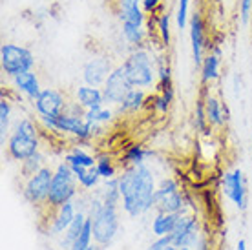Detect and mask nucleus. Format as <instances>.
<instances>
[{"instance_id": "nucleus-33", "label": "nucleus", "mask_w": 252, "mask_h": 250, "mask_svg": "<svg viewBox=\"0 0 252 250\" xmlns=\"http://www.w3.org/2000/svg\"><path fill=\"white\" fill-rule=\"evenodd\" d=\"M95 168H97L99 175H101L104 181H106V179H114V177H117V168H115L112 157L106 156V154H102V156L97 157Z\"/></svg>"}, {"instance_id": "nucleus-6", "label": "nucleus", "mask_w": 252, "mask_h": 250, "mask_svg": "<svg viewBox=\"0 0 252 250\" xmlns=\"http://www.w3.org/2000/svg\"><path fill=\"white\" fill-rule=\"evenodd\" d=\"M0 66L7 77H17L20 73L32 71L35 66V55L32 50H28L19 44L6 42L0 48Z\"/></svg>"}, {"instance_id": "nucleus-43", "label": "nucleus", "mask_w": 252, "mask_h": 250, "mask_svg": "<svg viewBox=\"0 0 252 250\" xmlns=\"http://www.w3.org/2000/svg\"><path fill=\"white\" fill-rule=\"evenodd\" d=\"M236 250H249V249H247L245 239H240V241H238V245H236Z\"/></svg>"}, {"instance_id": "nucleus-44", "label": "nucleus", "mask_w": 252, "mask_h": 250, "mask_svg": "<svg viewBox=\"0 0 252 250\" xmlns=\"http://www.w3.org/2000/svg\"><path fill=\"white\" fill-rule=\"evenodd\" d=\"M195 250H210V249H208L207 243H199V249H195Z\"/></svg>"}, {"instance_id": "nucleus-19", "label": "nucleus", "mask_w": 252, "mask_h": 250, "mask_svg": "<svg viewBox=\"0 0 252 250\" xmlns=\"http://www.w3.org/2000/svg\"><path fill=\"white\" fill-rule=\"evenodd\" d=\"M75 100L84 110H94V108L104 106V94L101 88L82 84L75 90Z\"/></svg>"}, {"instance_id": "nucleus-5", "label": "nucleus", "mask_w": 252, "mask_h": 250, "mask_svg": "<svg viewBox=\"0 0 252 250\" xmlns=\"http://www.w3.org/2000/svg\"><path fill=\"white\" fill-rule=\"evenodd\" d=\"M77 177L71 172L68 163H59L53 174V181H51L50 194H48V207L59 208L66 205L68 201H73L77 195Z\"/></svg>"}, {"instance_id": "nucleus-17", "label": "nucleus", "mask_w": 252, "mask_h": 250, "mask_svg": "<svg viewBox=\"0 0 252 250\" xmlns=\"http://www.w3.org/2000/svg\"><path fill=\"white\" fill-rule=\"evenodd\" d=\"M77 216V207L73 201H68L66 205L55 208V214L51 218V225H50V232L53 236H63L66 228L71 225V221L75 219Z\"/></svg>"}, {"instance_id": "nucleus-38", "label": "nucleus", "mask_w": 252, "mask_h": 250, "mask_svg": "<svg viewBox=\"0 0 252 250\" xmlns=\"http://www.w3.org/2000/svg\"><path fill=\"white\" fill-rule=\"evenodd\" d=\"M194 126L197 131L208 133V121H207V113H205V100H197V102H195Z\"/></svg>"}, {"instance_id": "nucleus-2", "label": "nucleus", "mask_w": 252, "mask_h": 250, "mask_svg": "<svg viewBox=\"0 0 252 250\" xmlns=\"http://www.w3.org/2000/svg\"><path fill=\"white\" fill-rule=\"evenodd\" d=\"M88 218L92 219V228H94V243L97 247H108L112 245L121 226L119 219V207L117 205H106L97 195L90 201Z\"/></svg>"}, {"instance_id": "nucleus-28", "label": "nucleus", "mask_w": 252, "mask_h": 250, "mask_svg": "<svg viewBox=\"0 0 252 250\" xmlns=\"http://www.w3.org/2000/svg\"><path fill=\"white\" fill-rule=\"evenodd\" d=\"M220 77V55L218 53H210L203 59L201 64V81L205 84L214 82Z\"/></svg>"}, {"instance_id": "nucleus-45", "label": "nucleus", "mask_w": 252, "mask_h": 250, "mask_svg": "<svg viewBox=\"0 0 252 250\" xmlns=\"http://www.w3.org/2000/svg\"><path fill=\"white\" fill-rule=\"evenodd\" d=\"M88 250H99V249H97V247H95V245H92V247H90Z\"/></svg>"}, {"instance_id": "nucleus-35", "label": "nucleus", "mask_w": 252, "mask_h": 250, "mask_svg": "<svg viewBox=\"0 0 252 250\" xmlns=\"http://www.w3.org/2000/svg\"><path fill=\"white\" fill-rule=\"evenodd\" d=\"M156 90L161 92V90H166V88L172 86V68L168 66L166 61L159 59L158 62V82H156Z\"/></svg>"}, {"instance_id": "nucleus-27", "label": "nucleus", "mask_w": 252, "mask_h": 250, "mask_svg": "<svg viewBox=\"0 0 252 250\" xmlns=\"http://www.w3.org/2000/svg\"><path fill=\"white\" fill-rule=\"evenodd\" d=\"M172 100H174V88H166L161 90L154 97H148L146 100V106H150V110L158 113H166L172 106Z\"/></svg>"}, {"instance_id": "nucleus-22", "label": "nucleus", "mask_w": 252, "mask_h": 250, "mask_svg": "<svg viewBox=\"0 0 252 250\" xmlns=\"http://www.w3.org/2000/svg\"><path fill=\"white\" fill-rule=\"evenodd\" d=\"M86 219H88V216H86L84 212H77L75 219L71 221V225L66 228V232H64L63 236H61V239H59V247H61V250H69V249H71V245L75 243L77 238L81 236V232H82V228H84Z\"/></svg>"}, {"instance_id": "nucleus-25", "label": "nucleus", "mask_w": 252, "mask_h": 250, "mask_svg": "<svg viewBox=\"0 0 252 250\" xmlns=\"http://www.w3.org/2000/svg\"><path fill=\"white\" fill-rule=\"evenodd\" d=\"M69 168H71V172L75 174L79 187L86 188V190L97 188V187H99V183H101V179H102L95 166H92V168H82V166H69Z\"/></svg>"}, {"instance_id": "nucleus-16", "label": "nucleus", "mask_w": 252, "mask_h": 250, "mask_svg": "<svg viewBox=\"0 0 252 250\" xmlns=\"http://www.w3.org/2000/svg\"><path fill=\"white\" fill-rule=\"evenodd\" d=\"M190 26V42H192V59L195 66L203 64V53H205V26L199 13H194L189 22Z\"/></svg>"}, {"instance_id": "nucleus-32", "label": "nucleus", "mask_w": 252, "mask_h": 250, "mask_svg": "<svg viewBox=\"0 0 252 250\" xmlns=\"http://www.w3.org/2000/svg\"><path fill=\"white\" fill-rule=\"evenodd\" d=\"M158 35L159 40H161V46L163 48H168L170 46V15L166 11H161L158 15Z\"/></svg>"}, {"instance_id": "nucleus-42", "label": "nucleus", "mask_w": 252, "mask_h": 250, "mask_svg": "<svg viewBox=\"0 0 252 250\" xmlns=\"http://www.w3.org/2000/svg\"><path fill=\"white\" fill-rule=\"evenodd\" d=\"M141 6H143L145 13L154 15V13L159 9V6H161V0H143V2H141Z\"/></svg>"}, {"instance_id": "nucleus-9", "label": "nucleus", "mask_w": 252, "mask_h": 250, "mask_svg": "<svg viewBox=\"0 0 252 250\" xmlns=\"http://www.w3.org/2000/svg\"><path fill=\"white\" fill-rule=\"evenodd\" d=\"M199 221L195 219L194 214H181L176 228L170 234L172 245L177 249H194L195 245H199Z\"/></svg>"}, {"instance_id": "nucleus-13", "label": "nucleus", "mask_w": 252, "mask_h": 250, "mask_svg": "<svg viewBox=\"0 0 252 250\" xmlns=\"http://www.w3.org/2000/svg\"><path fill=\"white\" fill-rule=\"evenodd\" d=\"M42 126L50 131H57V133H66V135H77L81 133L82 126H84V117L81 115H73V113L64 112L57 117H38Z\"/></svg>"}, {"instance_id": "nucleus-26", "label": "nucleus", "mask_w": 252, "mask_h": 250, "mask_svg": "<svg viewBox=\"0 0 252 250\" xmlns=\"http://www.w3.org/2000/svg\"><path fill=\"white\" fill-rule=\"evenodd\" d=\"M64 163H68L69 166H82V168H92L97 163V157L88 154L86 150H82L79 146H73L71 150L64 156Z\"/></svg>"}, {"instance_id": "nucleus-37", "label": "nucleus", "mask_w": 252, "mask_h": 250, "mask_svg": "<svg viewBox=\"0 0 252 250\" xmlns=\"http://www.w3.org/2000/svg\"><path fill=\"white\" fill-rule=\"evenodd\" d=\"M42 166H44V156L38 152V154L32 156L30 159L22 161V174H24V177H30V175H33L35 172H38Z\"/></svg>"}, {"instance_id": "nucleus-39", "label": "nucleus", "mask_w": 252, "mask_h": 250, "mask_svg": "<svg viewBox=\"0 0 252 250\" xmlns=\"http://www.w3.org/2000/svg\"><path fill=\"white\" fill-rule=\"evenodd\" d=\"M189 9H190V0H177L176 22L179 30H185L187 24H189Z\"/></svg>"}, {"instance_id": "nucleus-31", "label": "nucleus", "mask_w": 252, "mask_h": 250, "mask_svg": "<svg viewBox=\"0 0 252 250\" xmlns=\"http://www.w3.org/2000/svg\"><path fill=\"white\" fill-rule=\"evenodd\" d=\"M84 119L90 121V123H95V125H106V123H110V121L114 119V110H110L106 106L86 110L84 112Z\"/></svg>"}, {"instance_id": "nucleus-29", "label": "nucleus", "mask_w": 252, "mask_h": 250, "mask_svg": "<svg viewBox=\"0 0 252 250\" xmlns=\"http://www.w3.org/2000/svg\"><path fill=\"white\" fill-rule=\"evenodd\" d=\"M99 197L102 199V203L106 205H121V192H119V177L114 179H106L104 187H102Z\"/></svg>"}, {"instance_id": "nucleus-14", "label": "nucleus", "mask_w": 252, "mask_h": 250, "mask_svg": "<svg viewBox=\"0 0 252 250\" xmlns=\"http://www.w3.org/2000/svg\"><path fill=\"white\" fill-rule=\"evenodd\" d=\"M112 64L104 57H92L82 68V79L90 86H104L108 75L112 73Z\"/></svg>"}, {"instance_id": "nucleus-18", "label": "nucleus", "mask_w": 252, "mask_h": 250, "mask_svg": "<svg viewBox=\"0 0 252 250\" xmlns=\"http://www.w3.org/2000/svg\"><path fill=\"white\" fill-rule=\"evenodd\" d=\"M205 113H207V121L210 128H223L227 125L228 108L212 95H208L205 99Z\"/></svg>"}, {"instance_id": "nucleus-21", "label": "nucleus", "mask_w": 252, "mask_h": 250, "mask_svg": "<svg viewBox=\"0 0 252 250\" xmlns=\"http://www.w3.org/2000/svg\"><path fill=\"white\" fill-rule=\"evenodd\" d=\"M181 214H166V212H158L156 218L152 219L150 223V230L156 238H166L170 236L174 228L177 225V219H179Z\"/></svg>"}, {"instance_id": "nucleus-24", "label": "nucleus", "mask_w": 252, "mask_h": 250, "mask_svg": "<svg viewBox=\"0 0 252 250\" xmlns=\"http://www.w3.org/2000/svg\"><path fill=\"white\" fill-rule=\"evenodd\" d=\"M148 157H154V152L146 150L143 144H132V146L126 148V152L121 157V164H126V166L145 164V161Z\"/></svg>"}, {"instance_id": "nucleus-12", "label": "nucleus", "mask_w": 252, "mask_h": 250, "mask_svg": "<svg viewBox=\"0 0 252 250\" xmlns=\"http://www.w3.org/2000/svg\"><path fill=\"white\" fill-rule=\"evenodd\" d=\"M66 106H68V100L64 94H61L55 88H44L37 95V99L33 100V108L38 117H57L66 112Z\"/></svg>"}, {"instance_id": "nucleus-3", "label": "nucleus", "mask_w": 252, "mask_h": 250, "mask_svg": "<svg viewBox=\"0 0 252 250\" xmlns=\"http://www.w3.org/2000/svg\"><path fill=\"white\" fill-rule=\"evenodd\" d=\"M40 139L38 130L32 119H20L13 128V131L7 137V154L13 161H26L32 156L38 154Z\"/></svg>"}, {"instance_id": "nucleus-7", "label": "nucleus", "mask_w": 252, "mask_h": 250, "mask_svg": "<svg viewBox=\"0 0 252 250\" xmlns=\"http://www.w3.org/2000/svg\"><path fill=\"white\" fill-rule=\"evenodd\" d=\"M156 210L166 214H187V199L179 190V183L172 177H164L156 190Z\"/></svg>"}, {"instance_id": "nucleus-8", "label": "nucleus", "mask_w": 252, "mask_h": 250, "mask_svg": "<svg viewBox=\"0 0 252 250\" xmlns=\"http://www.w3.org/2000/svg\"><path fill=\"white\" fill-rule=\"evenodd\" d=\"M53 174L55 170L42 166V168L35 172L33 175L26 177V183L22 187V195L28 203H32L35 207L46 205L48 203V194H50L51 181H53Z\"/></svg>"}, {"instance_id": "nucleus-40", "label": "nucleus", "mask_w": 252, "mask_h": 250, "mask_svg": "<svg viewBox=\"0 0 252 250\" xmlns=\"http://www.w3.org/2000/svg\"><path fill=\"white\" fill-rule=\"evenodd\" d=\"M172 243L170 236H166V238H158L154 243L148 245V249L146 250H166V247Z\"/></svg>"}, {"instance_id": "nucleus-23", "label": "nucleus", "mask_w": 252, "mask_h": 250, "mask_svg": "<svg viewBox=\"0 0 252 250\" xmlns=\"http://www.w3.org/2000/svg\"><path fill=\"white\" fill-rule=\"evenodd\" d=\"M146 100H148V95H146L145 90H141V88H133L132 92L125 97V100L117 106V113L123 115V113L139 112L141 108L146 106Z\"/></svg>"}, {"instance_id": "nucleus-4", "label": "nucleus", "mask_w": 252, "mask_h": 250, "mask_svg": "<svg viewBox=\"0 0 252 250\" xmlns=\"http://www.w3.org/2000/svg\"><path fill=\"white\" fill-rule=\"evenodd\" d=\"M126 69V75L133 84V88H152L158 82V66L154 57L150 55V51L145 48H135V50L126 57V61L123 62Z\"/></svg>"}, {"instance_id": "nucleus-30", "label": "nucleus", "mask_w": 252, "mask_h": 250, "mask_svg": "<svg viewBox=\"0 0 252 250\" xmlns=\"http://www.w3.org/2000/svg\"><path fill=\"white\" fill-rule=\"evenodd\" d=\"M121 31H123L126 40L132 44V46H135V48H141L146 40V30L141 28V26L121 24Z\"/></svg>"}, {"instance_id": "nucleus-10", "label": "nucleus", "mask_w": 252, "mask_h": 250, "mask_svg": "<svg viewBox=\"0 0 252 250\" xmlns=\"http://www.w3.org/2000/svg\"><path fill=\"white\" fill-rule=\"evenodd\" d=\"M132 90H133V84L130 82L128 75H126L125 66L121 64V66L112 69V73L108 75L106 82L102 86V94H104V100H106L108 104L119 106Z\"/></svg>"}, {"instance_id": "nucleus-34", "label": "nucleus", "mask_w": 252, "mask_h": 250, "mask_svg": "<svg viewBox=\"0 0 252 250\" xmlns=\"http://www.w3.org/2000/svg\"><path fill=\"white\" fill-rule=\"evenodd\" d=\"M94 245V228H92V219H86L84 223V228H82L81 236L77 238V241L71 245L69 250H88L90 247Z\"/></svg>"}, {"instance_id": "nucleus-41", "label": "nucleus", "mask_w": 252, "mask_h": 250, "mask_svg": "<svg viewBox=\"0 0 252 250\" xmlns=\"http://www.w3.org/2000/svg\"><path fill=\"white\" fill-rule=\"evenodd\" d=\"M240 13H241V20L247 22L251 19V13H252V0H241L240 2Z\"/></svg>"}, {"instance_id": "nucleus-15", "label": "nucleus", "mask_w": 252, "mask_h": 250, "mask_svg": "<svg viewBox=\"0 0 252 250\" xmlns=\"http://www.w3.org/2000/svg\"><path fill=\"white\" fill-rule=\"evenodd\" d=\"M115 2H117V17H119L121 24L145 28L146 13L141 6L143 0H115Z\"/></svg>"}, {"instance_id": "nucleus-1", "label": "nucleus", "mask_w": 252, "mask_h": 250, "mask_svg": "<svg viewBox=\"0 0 252 250\" xmlns=\"http://www.w3.org/2000/svg\"><path fill=\"white\" fill-rule=\"evenodd\" d=\"M156 179L146 164L128 166L119 175V192L123 212L130 218H139L156 208Z\"/></svg>"}, {"instance_id": "nucleus-36", "label": "nucleus", "mask_w": 252, "mask_h": 250, "mask_svg": "<svg viewBox=\"0 0 252 250\" xmlns=\"http://www.w3.org/2000/svg\"><path fill=\"white\" fill-rule=\"evenodd\" d=\"M9 125H11V102L2 97V100H0V135H2V141L9 133Z\"/></svg>"}, {"instance_id": "nucleus-20", "label": "nucleus", "mask_w": 252, "mask_h": 250, "mask_svg": "<svg viewBox=\"0 0 252 250\" xmlns=\"http://www.w3.org/2000/svg\"><path fill=\"white\" fill-rule=\"evenodd\" d=\"M13 86L17 92H20L22 95H26L28 99L35 100L37 99V95L42 92V88H40V82H38V77L32 71H26V73H20V75L13 77Z\"/></svg>"}, {"instance_id": "nucleus-11", "label": "nucleus", "mask_w": 252, "mask_h": 250, "mask_svg": "<svg viewBox=\"0 0 252 250\" xmlns=\"http://www.w3.org/2000/svg\"><path fill=\"white\" fill-rule=\"evenodd\" d=\"M221 192L225 194L228 201H232L234 207L245 210L247 208V187L245 175L240 168H234L230 172H225L221 177Z\"/></svg>"}]
</instances>
